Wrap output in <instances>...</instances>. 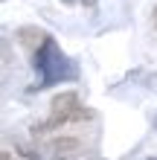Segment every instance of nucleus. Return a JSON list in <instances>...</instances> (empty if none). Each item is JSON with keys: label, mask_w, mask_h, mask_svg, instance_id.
Returning a JSON list of instances; mask_svg holds the SVG:
<instances>
[{"label": "nucleus", "mask_w": 157, "mask_h": 160, "mask_svg": "<svg viewBox=\"0 0 157 160\" xmlns=\"http://www.w3.org/2000/svg\"><path fill=\"white\" fill-rule=\"evenodd\" d=\"M149 160H157V157H149Z\"/></svg>", "instance_id": "6e6552de"}, {"label": "nucleus", "mask_w": 157, "mask_h": 160, "mask_svg": "<svg viewBox=\"0 0 157 160\" xmlns=\"http://www.w3.org/2000/svg\"><path fill=\"white\" fill-rule=\"evenodd\" d=\"M32 64H35V70H38V76H41L38 88H50V84H55V82H70V79L79 76L76 64L58 50L55 38H50V35L41 41L38 50H35Z\"/></svg>", "instance_id": "f257e3e1"}, {"label": "nucleus", "mask_w": 157, "mask_h": 160, "mask_svg": "<svg viewBox=\"0 0 157 160\" xmlns=\"http://www.w3.org/2000/svg\"><path fill=\"white\" fill-rule=\"evenodd\" d=\"M90 117H93V114L79 102V96L73 90H67V93H58V96L52 99L47 122H41L35 131H52V128L67 125V122H81V119H90Z\"/></svg>", "instance_id": "f03ea898"}, {"label": "nucleus", "mask_w": 157, "mask_h": 160, "mask_svg": "<svg viewBox=\"0 0 157 160\" xmlns=\"http://www.w3.org/2000/svg\"><path fill=\"white\" fill-rule=\"evenodd\" d=\"M81 3H85V6H96V0H81Z\"/></svg>", "instance_id": "20e7f679"}, {"label": "nucleus", "mask_w": 157, "mask_h": 160, "mask_svg": "<svg viewBox=\"0 0 157 160\" xmlns=\"http://www.w3.org/2000/svg\"><path fill=\"white\" fill-rule=\"evenodd\" d=\"M76 146H79L76 140H55L50 148H52V152H70V148H76Z\"/></svg>", "instance_id": "7ed1b4c3"}, {"label": "nucleus", "mask_w": 157, "mask_h": 160, "mask_svg": "<svg viewBox=\"0 0 157 160\" xmlns=\"http://www.w3.org/2000/svg\"><path fill=\"white\" fill-rule=\"evenodd\" d=\"M154 29H157V6H154Z\"/></svg>", "instance_id": "39448f33"}, {"label": "nucleus", "mask_w": 157, "mask_h": 160, "mask_svg": "<svg viewBox=\"0 0 157 160\" xmlns=\"http://www.w3.org/2000/svg\"><path fill=\"white\" fill-rule=\"evenodd\" d=\"M61 3H76V0H61Z\"/></svg>", "instance_id": "0eeeda50"}, {"label": "nucleus", "mask_w": 157, "mask_h": 160, "mask_svg": "<svg viewBox=\"0 0 157 160\" xmlns=\"http://www.w3.org/2000/svg\"><path fill=\"white\" fill-rule=\"evenodd\" d=\"M3 160H12V154H9V152H3Z\"/></svg>", "instance_id": "423d86ee"}]
</instances>
